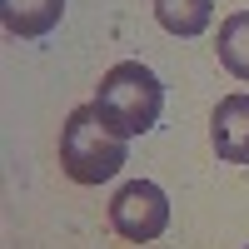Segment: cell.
I'll return each mask as SVG.
<instances>
[{
	"label": "cell",
	"mask_w": 249,
	"mask_h": 249,
	"mask_svg": "<svg viewBox=\"0 0 249 249\" xmlns=\"http://www.w3.org/2000/svg\"><path fill=\"white\" fill-rule=\"evenodd\" d=\"M124 164V135L95 105H80L60 124V170L75 184H105Z\"/></svg>",
	"instance_id": "6da1fadb"
},
{
	"label": "cell",
	"mask_w": 249,
	"mask_h": 249,
	"mask_svg": "<svg viewBox=\"0 0 249 249\" xmlns=\"http://www.w3.org/2000/svg\"><path fill=\"white\" fill-rule=\"evenodd\" d=\"M95 110L105 115L124 140H130V135H144V130L160 120V110H164V85L155 80L150 65H140V60H120V65H110L105 80H100Z\"/></svg>",
	"instance_id": "7a4b0ae2"
},
{
	"label": "cell",
	"mask_w": 249,
	"mask_h": 249,
	"mask_svg": "<svg viewBox=\"0 0 249 249\" xmlns=\"http://www.w3.org/2000/svg\"><path fill=\"white\" fill-rule=\"evenodd\" d=\"M110 224H115V234L135 239V244H150V239L164 234V224H170V199H164L160 184L130 179V184L110 199Z\"/></svg>",
	"instance_id": "3957f363"
},
{
	"label": "cell",
	"mask_w": 249,
	"mask_h": 249,
	"mask_svg": "<svg viewBox=\"0 0 249 249\" xmlns=\"http://www.w3.org/2000/svg\"><path fill=\"white\" fill-rule=\"evenodd\" d=\"M210 144L224 164H249V95H224L214 105Z\"/></svg>",
	"instance_id": "277c9868"
},
{
	"label": "cell",
	"mask_w": 249,
	"mask_h": 249,
	"mask_svg": "<svg viewBox=\"0 0 249 249\" xmlns=\"http://www.w3.org/2000/svg\"><path fill=\"white\" fill-rule=\"evenodd\" d=\"M0 15H5V30L20 40H35L60 25L65 15V0H0Z\"/></svg>",
	"instance_id": "5b68a950"
},
{
	"label": "cell",
	"mask_w": 249,
	"mask_h": 249,
	"mask_svg": "<svg viewBox=\"0 0 249 249\" xmlns=\"http://www.w3.org/2000/svg\"><path fill=\"white\" fill-rule=\"evenodd\" d=\"M155 20L170 35H199L214 20V0H155Z\"/></svg>",
	"instance_id": "8992f818"
},
{
	"label": "cell",
	"mask_w": 249,
	"mask_h": 249,
	"mask_svg": "<svg viewBox=\"0 0 249 249\" xmlns=\"http://www.w3.org/2000/svg\"><path fill=\"white\" fill-rule=\"evenodd\" d=\"M214 50H219V65L249 85V10H234L219 25V45Z\"/></svg>",
	"instance_id": "52a82bcc"
},
{
	"label": "cell",
	"mask_w": 249,
	"mask_h": 249,
	"mask_svg": "<svg viewBox=\"0 0 249 249\" xmlns=\"http://www.w3.org/2000/svg\"><path fill=\"white\" fill-rule=\"evenodd\" d=\"M244 249H249V244H244Z\"/></svg>",
	"instance_id": "ba28073f"
}]
</instances>
